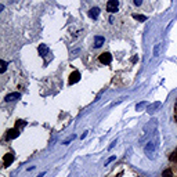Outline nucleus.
<instances>
[{"mask_svg": "<svg viewBox=\"0 0 177 177\" xmlns=\"http://www.w3.org/2000/svg\"><path fill=\"white\" fill-rule=\"evenodd\" d=\"M133 18L140 21V22H144V21H147V17L145 15H140V14H133Z\"/></svg>", "mask_w": 177, "mask_h": 177, "instance_id": "f8f14e48", "label": "nucleus"}, {"mask_svg": "<svg viewBox=\"0 0 177 177\" xmlns=\"http://www.w3.org/2000/svg\"><path fill=\"white\" fill-rule=\"evenodd\" d=\"M100 11H101V10H100L98 7H93V8L89 11V17L92 18V19H97L98 15H100Z\"/></svg>", "mask_w": 177, "mask_h": 177, "instance_id": "423d86ee", "label": "nucleus"}, {"mask_svg": "<svg viewBox=\"0 0 177 177\" xmlns=\"http://www.w3.org/2000/svg\"><path fill=\"white\" fill-rule=\"evenodd\" d=\"M162 177H174V176H173V171H171L170 169H166V170H163Z\"/></svg>", "mask_w": 177, "mask_h": 177, "instance_id": "4468645a", "label": "nucleus"}, {"mask_svg": "<svg viewBox=\"0 0 177 177\" xmlns=\"http://www.w3.org/2000/svg\"><path fill=\"white\" fill-rule=\"evenodd\" d=\"M169 160L173 162V163H177V149H174V151L169 155Z\"/></svg>", "mask_w": 177, "mask_h": 177, "instance_id": "9b49d317", "label": "nucleus"}, {"mask_svg": "<svg viewBox=\"0 0 177 177\" xmlns=\"http://www.w3.org/2000/svg\"><path fill=\"white\" fill-rule=\"evenodd\" d=\"M19 129H17V127H13V129H10V130L7 132V136H6V138L7 140H14V138H17L18 136H19Z\"/></svg>", "mask_w": 177, "mask_h": 177, "instance_id": "20e7f679", "label": "nucleus"}, {"mask_svg": "<svg viewBox=\"0 0 177 177\" xmlns=\"http://www.w3.org/2000/svg\"><path fill=\"white\" fill-rule=\"evenodd\" d=\"M111 160H115V156H111V158H109L108 160H107V162H105V166H107V165H108V163L111 162Z\"/></svg>", "mask_w": 177, "mask_h": 177, "instance_id": "412c9836", "label": "nucleus"}, {"mask_svg": "<svg viewBox=\"0 0 177 177\" xmlns=\"http://www.w3.org/2000/svg\"><path fill=\"white\" fill-rule=\"evenodd\" d=\"M7 65H8V64H7V61L2 60V69H0V72H2V73H4V72H6V69H7Z\"/></svg>", "mask_w": 177, "mask_h": 177, "instance_id": "2eb2a0df", "label": "nucleus"}, {"mask_svg": "<svg viewBox=\"0 0 177 177\" xmlns=\"http://www.w3.org/2000/svg\"><path fill=\"white\" fill-rule=\"evenodd\" d=\"M26 126V122L25 120H17V123H15V127H17V129H19V130H21V129H24Z\"/></svg>", "mask_w": 177, "mask_h": 177, "instance_id": "ddd939ff", "label": "nucleus"}, {"mask_svg": "<svg viewBox=\"0 0 177 177\" xmlns=\"http://www.w3.org/2000/svg\"><path fill=\"white\" fill-rule=\"evenodd\" d=\"M37 50H39V54H40L42 57H44V55L47 54V53H49V47H47L46 44H40Z\"/></svg>", "mask_w": 177, "mask_h": 177, "instance_id": "6e6552de", "label": "nucleus"}, {"mask_svg": "<svg viewBox=\"0 0 177 177\" xmlns=\"http://www.w3.org/2000/svg\"><path fill=\"white\" fill-rule=\"evenodd\" d=\"M98 60H100L101 64L108 65V64H111V61H112V55H111V53H103V54L98 57Z\"/></svg>", "mask_w": 177, "mask_h": 177, "instance_id": "7ed1b4c3", "label": "nucleus"}, {"mask_svg": "<svg viewBox=\"0 0 177 177\" xmlns=\"http://www.w3.org/2000/svg\"><path fill=\"white\" fill-rule=\"evenodd\" d=\"M87 133H89V132H84V133H83V134H82V138H84L86 136H87Z\"/></svg>", "mask_w": 177, "mask_h": 177, "instance_id": "4be33fe9", "label": "nucleus"}, {"mask_svg": "<svg viewBox=\"0 0 177 177\" xmlns=\"http://www.w3.org/2000/svg\"><path fill=\"white\" fill-rule=\"evenodd\" d=\"M14 159H15L14 154H13V152H7V154L3 156V166H4V168L10 166V165H11V163L14 162Z\"/></svg>", "mask_w": 177, "mask_h": 177, "instance_id": "f03ea898", "label": "nucleus"}, {"mask_svg": "<svg viewBox=\"0 0 177 177\" xmlns=\"http://www.w3.org/2000/svg\"><path fill=\"white\" fill-rule=\"evenodd\" d=\"M141 3H143V0H134V4H136V6H141Z\"/></svg>", "mask_w": 177, "mask_h": 177, "instance_id": "aec40b11", "label": "nucleus"}, {"mask_svg": "<svg viewBox=\"0 0 177 177\" xmlns=\"http://www.w3.org/2000/svg\"><path fill=\"white\" fill-rule=\"evenodd\" d=\"M145 105H147V103H144V101H143V103H140V104H137V107H136V111H141V109H143Z\"/></svg>", "mask_w": 177, "mask_h": 177, "instance_id": "dca6fc26", "label": "nucleus"}, {"mask_svg": "<svg viewBox=\"0 0 177 177\" xmlns=\"http://www.w3.org/2000/svg\"><path fill=\"white\" fill-rule=\"evenodd\" d=\"M80 80V73L78 71H73L71 75H69V79H68V83L69 84H75L76 82H79Z\"/></svg>", "mask_w": 177, "mask_h": 177, "instance_id": "39448f33", "label": "nucleus"}, {"mask_svg": "<svg viewBox=\"0 0 177 177\" xmlns=\"http://www.w3.org/2000/svg\"><path fill=\"white\" fill-rule=\"evenodd\" d=\"M159 105H160V103H156V104H152V105H151V107H149V108H148V111H149V112H152V111H154L155 108H158V107H159Z\"/></svg>", "mask_w": 177, "mask_h": 177, "instance_id": "f3484780", "label": "nucleus"}, {"mask_svg": "<svg viewBox=\"0 0 177 177\" xmlns=\"http://www.w3.org/2000/svg\"><path fill=\"white\" fill-rule=\"evenodd\" d=\"M73 138H75V136H72L71 138H69V140H67V141H64V145H68V144H69V143H71V141L73 140Z\"/></svg>", "mask_w": 177, "mask_h": 177, "instance_id": "6ab92c4d", "label": "nucleus"}, {"mask_svg": "<svg viewBox=\"0 0 177 177\" xmlns=\"http://www.w3.org/2000/svg\"><path fill=\"white\" fill-rule=\"evenodd\" d=\"M104 42H105L104 36H95L94 37V47H95V49H98V47H101L104 44Z\"/></svg>", "mask_w": 177, "mask_h": 177, "instance_id": "0eeeda50", "label": "nucleus"}, {"mask_svg": "<svg viewBox=\"0 0 177 177\" xmlns=\"http://www.w3.org/2000/svg\"><path fill=\"white\" fill-rule=\"evenodd\" d=\"M159 49H160V44H158V46H156V49H154V55H155V57H156V55L159 54Z\"/></svg>", "mask_w": 177, "mask_h": 177, "instance_id": "a211bd4d", "label": "nucleus"}, {"mask_svg": "<svg viewBox=\"0 0 177 177\" xmlns=\"http://www.w3.org/2000/svg\"><path fill=\"white\" fill-rule=\"evenodd\" d=\"M118 10H119V0H109L107 3V11L115 14L118 13Z\"/></svg>", "mask_w": 177, "mask_h": 177, "instance_id": "f257e3e1", "label": "nucleus"}, {"mask_svg": "<svg viewBox=\"0 0 177 177\" xmlns=\"http://www.w3.org/2000/svg\"><path fill=\"white\" fill-rule=\"evenodd\" d=\"M154 149H155V144H154L152 141H149V143L147 144V145H145V148H144V151H145L147 154H151V152L154 151Z\"/></svg>", "mask_w": 177, "mask_h": 177, "instance_id": "9d476101", "label": "nucleus"}, {"mask_svg": "<svg viewBox=\"0 0 177 177\" xmlns=\"http://www.w3.org/2000/svg\"><path fill=\"white\" fill-rule=\"evenodd\" d=\"M19 97H21L19 93H11V94L6 95V101H14V100H18Z\"/></svg>", "mask_w": 177, "mask_h": 177, "instance_id": "1a4fd4ad", "label": "nucleus"}]
</instances>
